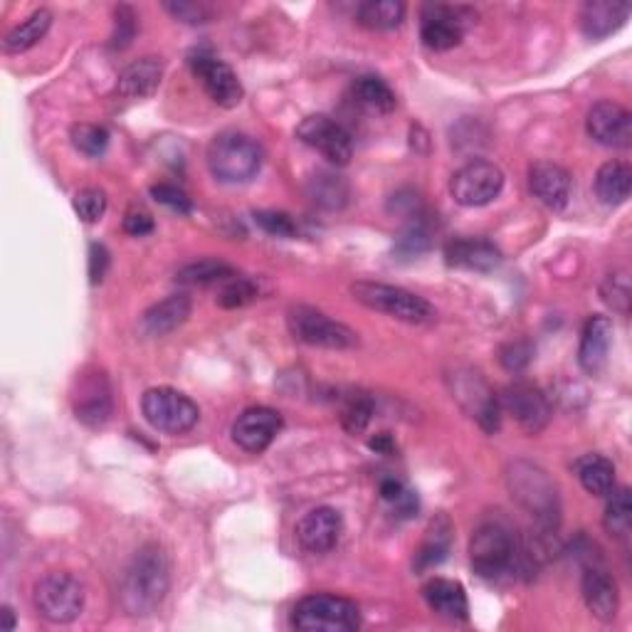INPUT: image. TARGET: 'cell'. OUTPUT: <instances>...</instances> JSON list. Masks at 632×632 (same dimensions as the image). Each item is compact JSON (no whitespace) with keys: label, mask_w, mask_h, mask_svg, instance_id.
<instances>
[{"label":"cell","mask_w":632,"mask_h":632,"mask_svg":"<svg viewBox=\"0 0 632 632\" xmlns=\"http://www.w3.org/2000/svg\"><path fill=\"white\" fill-rule=\"evenodd\" d=\"M601 297L608 307H613V312H620L623 316L630 312L632 289H630V279L625 272H613V275L605 277L603 287H601Z\"/></svg>","instance_id":"41"},{"label":"cell","mask_w":632,"mask_h":632,"mask_svg":"<svg viewBox=\"0 0 632 632\" xmlns=\"http://www.w3.org/2000/svg\"><path fill=\"white\" fill-rule=\"evenodd\" d=\"M255 299H257V287L253 285V282L245 279V277H239V275L227 277L225 282H221V285H217L215 302L221 304L223 309L247 307V304L255 302Z\"/></svg>","instance_id":"37"},{"label":"cell","mask_w":632,"mask_h":632,"mask_svg":"<svg viewBox=\"0 0 632 632\" xmlns=\"http://www.w3.org/2000/svg\"><path fill=\"white\" fill-rule=\"evenodd\" d=\"M610 346H613V322L603 314L591 316L583 326L579 348V364L585 374H601L608 361Z\"/></svg>","instance_id":"22"},{"label":"cell","mask_w":632,"mask_h":632,"mask_svg":"<svg viewBox=\"0 0 632 632\" xmlns=\"http://www.w3.org/2000/svg\"><path fill=\"white\" fill-rule=\"evenodd\" d=\"M370 450H376L380 455H394L396 452V442H394V438H390L388 432H380V435H376L374 440H370Z\"/></svg>","instance_id":"51"},{"label":"cell","mask_w":632,"mask_h":632,"mask_svg":"<svg viewBox=\"0 0 632 632\" xmlns=\"http://www.w3.org/2000/svg\"><path fill=\"white\" fill-rule=\"evenodd\" d=\"M287 324L294 339L307 346L344 351V348H354L358 344V334L354 329H348L346 324L332 319L329 314L307 307V304L292 307L287 314Z\"/></svg>","instance_id":"7"},{"label":"cell","mask_w":632,"mask_h":632,"mask_svg":"<svg viewBox=\"0 0 632 632\" xmlns=\"http://www.w3.org/2000/svg\"><path fill=\"white\" fill-rule=\"evenodd\" d=\"M163 8H166L173 18H179V20H183V23H191V26L208 23L211 16H213V10L205 3H188V0H179V3H166Z\"/></svg>","instance_id":"46"},{"label":"cell","mask_w":632,"mask_h":632,"mask_svg":"<svg viewBox=\"0 0 632 632\" xmlns=\"http://www.w3.org/2000/svg\"><path fill=\"white\" fill-rule=\"evenodd\" d=\"M470 20H475V13L462 6H425L420 26L422 45L435 52L457 48L465 38V30L470 26Z\"/></svg>","instance_id":"11"},{"label":"cell","mask_w":632,"mask_h":632,"mask_svg":"<svg viewBox=\"0 0 632 632\" xmlns=\"http://www.w3.org/2000/svg\"><path fill=\"white\" fill-rule=\"evenodd\" d=\"M351 294L364 307L394 316L406 324H430L435 319V307L418 297L416 292H408L396 285H384V282H356L351 285Z\"/></svg>","instance_id":"4"},{"label":"cell","mask_w":632,"mask_h":632,"mask_svg":"<svg viewBox=\"0 0 632 632\" xmlns=\"http://www.w3.org/2000/svg\"><path fill=\"white\" fill-rule=\"evenodd\" d=\"M632 169L623 161H608L595 173V195L603 205H623L630 198Z\"/></svg>","instance_id":"29"},{"label":"cell","mask_w":632,"mask_h":632,"mask_svg":"<svg viewBox=\"0 0 632 632\" xmlns=\"http://www.w3.org/2000/svg\"><path fill=\"white\" fill-rule=\"evenodd\" d=\"M307 193H309V198L319 205V208H326V211L344 208V205L348 203V195H351L348 193V183L342 176H336V173H324V171H319L316 176L309 179Z\"/></svg>","instance_id":"34"},{"label":"cell","mask_w":632,"mask_h":632,"mask_svg":"<svg viewBox=\"0 0 632 632\" xmlns=\"http://www.w3.org/2000/svg\"><path fill=\"white\" fill-rule=\"evenodd\" d=\"M124 233L132 237H144L154 233V217L144 208H129L124 215Z\"/></svg>","instance_id":"49"},{"label":"cell","mask_w":632,"mask_h":632,"mask_svg":"<svg viewBox=\"0 0 632 632\" xmlns=\"http://www.w3.org/2000/svg\"><path fill=\"white\" fill-rule=\"evenodd\" d=\"M169 585L171 573L166 553L156 543H149V547L139 549L132 563L126 565L122 585H119V601L129 615H154L169 593Z\"/></svg>","instance_id":"1"},{"label":"cell","mask_w":632,"mask_h":632,"mask_svg":"<svg viewBox=\"0 0 632 632\" xmlns=\"http://www.w3.org/2000/svg\"><path fill=\"white\" fill-rule=\"evenodd\" d=\"M519 559V547L509 529L501 524H482L470 539V563L477 575L495 581Z\"/></svg>","instance_id":"9"},{"label":"cell","mask_w":632,"mask_h":632,"mask_svg":"<svg viewBox=\"0 0 632 632\" xmlns=\"http://www.w3.org/2000/svg\"><path fill=\"white\" fill-rule=\"evenodd\" d=\"M342 531H344V519L339 511L332 507H316L297 521L299 547L314 555L329 553L336 543H339Z\"/></svg>","instance_id":"19"},{"label":"cell","mask_w":632,"mask_h":632,"mask_svg":"<svg viewBox=\"0 0 632 632\" xmlns=\"http://www.w3.org/2000/svg\"><path fill=\"white\" fill-rule=\"evenodd\" d=\"M452 394L457 400H460V406L479 422V428H482L485 432L495 435L499 430L501 402L495 396V390L487 386V380L479 376L477 370L457 374Z\"/></svg>","instance_id":"15"},{"label":"cell","mask_w":632,"mask_h":632,"mask_svg":"<svg viewBox=\"0 0 632 632\" xmlns=\"http://www.w3.org/2000/svg\"><path fill=\"white\" fill-rule=\"evenodd\" d=\"M452 547V524L448 517L432 519V524L425 531V539L420 543V549L416 551V559H412V569L416 571H430L435 565H440L448 559Z\"/></svg>","instance_id":"28"},{"label":"cell","mask_w":632,"mask_h":632,"mask_svg":"<svg viewBox=\"0 0 632 632\" xmlns=\"http://www.w3.org/2000/svg\"><path fill=\"white\" fill-rule=\"evenodd\" d=\"M235 269L223 263V259H198V263H191L179 269L176 282L183 287H208V285H221L227 277H233Z\"/></svg>","instance_id":"36"},{"label":"cell","mask_w":632,"mask_h":632,"mask_svg":"<svg viewBox=\"0 0 632 632\" xmlns=\"http://www.w3.org/2000/svg\"><path fill=\"white\" fill-rule=\"evenodd\" d=\"M32 603L38 613L54 625H68L78 620L84 608V585L70 573H48L35 583Z\"/></svg>","instance_id":"8"},{"label":"cell","mask_w":632,"mask_h":632,"mask_svg":"<svg viewBox=\"0 0 632 632\" xmlns=\"http://www.w3.org/2000/svg\"><path fill=\"white\" fill-rule=\"evenodd\" d=\"M72 208H74V213H78L82 223H86V225L100 223L102 215L106 213V195L100 188H82V191L74 193Z\"/></svg>","instance_id":"40"},{"label":"cell","mask_w":632,"mask_h":632,"mask_svg":"<svg viewBox=\"0 0 632 632\" xmlns=\"http://www.w3.org/2000/svg\"><path fill=\"white\" fill-rule=\"evenodd\" d=\"M358 23L370 30H394L406 18V3L400 0H366L356 10Z\"/></svg>","instance_id":"33"},{"label":"cell","mask_w":632,"mask_h":632,"mask_svg":"<svg viewBox=\"0 0 632 632\" xmlns=\"http://www.w3.org/2000/svg\"><path fill=\"white\" fill-rule=\"evenodd\" d=\"M255 223L263 227L267 235H275V237H297L299 233V227L292 221V215L282 213V211H257Z\"/></svg>","instance_id":"43"},{"label":"cell","mask_w":632,"mask_h":632,"mask_svg":"<svg viewBox=\"0 0 632 632\" xmlns=\"http://www.w3.org/2000/svg\"><path fill=\"white\" fill-rule=\"evenodd\" d=\"M529 188L533 198L547 205L549 211H563L571 201L573 179L559 163L539 161L529 169Z\"/></svg>","instance_id":"20"},{"label":"cell","mask_w":632,"mask_h":632,"mask_svg":"<svg viewBox=\"0 0 632 632\" xmlns=\"http://www.w3.org/2000/svg\"><path fill=\"white\" fill-rule=\"evenodd\" d=\"M581 593L585 608L591 610L593 618L601 620V623H613L620 610V593L613 575L601 569V565H588L583 573Z\"/></svg>","instance_id":"21"},{"label":"cell","mask_w":632,"mask_h":632,"mask_svg":"<svg viewBox=\"0 0 632 632\" xmlns=\"http://www.w3.org/2000/svg\"><path fill=\"white\" fill-rule=\"evenodd\" d=\"M351 92L354 100L374 114H390L398 104L396 92L390 90V84L380 80L378 74H361V78H356Z\"/></svg>","instance_id":"31"},{"label":"cell","mask_w":632,"mask_h":632,"mask_svg":"<svg viewBox=\"0 0 632 632\" xmlns=\"http://www.w3.org/2000/svg\"><path fill=\"white\" fill-rule=\"evenodd\" d=\"M163 80V60L161 58H141L129 64V68L119 74L116 82V96L126 102H139L159 90Z\"/></svg>","instance_id":"24"},{"label":"cell","mask_w":632,"mask_h":632,"mask_svg":"<svg viewBox=\"0 0 632 632\" xmlns=\"http://www.w3.org/2000/svg\"><path fill=\"white\" fill-rule=\"evenodd\" d=\"M141 412H144L151 428L166 435L191 432L201 420L198 406L181 390L169 386L146 390L141 398Z\"/></svg>","instance_id":"5"},{"label":"cell","mask_w":632,"mask_h":632,"mask_svg":"<svg viewBox=\"0 0 632 632\" xmlns=\"http://www.w3.org/2000/svg\"><path fill=\"white\" fill-rule=\"evenodd\" d=\"M361 625V610L334 593L304 595L292 610V628L302 632H354Z\"/></svg>","instance_id":"3"},{"label":"cell","mask_w":632,"mask_h":632,"mask_svg":"<svg viewBox=\"0 0 632 632\" xmlns=\"http://www.w3.org/2000/svg\"><path fill=\"white\" fill-rule=\"evenodd\" d=\"M380 497L384 501H388L390 507H394L400 517L410 519L412 514H418V497L416 492H410V489L400 482L396 477H386L380 479V487H378Z\"/></svg>","instance_id":"38"},{"label":"cell","mask_w":632,"mask_h":632,"mask_svg":"<svg viewBox=\"0 0 632 632\" xmlns=\"http://www.w3.org/2000/svg\"><path fill=\"white\" fill-rule=\"evenodd\" d=\"M0 615H3V630H16V615H13V610H10L8 605H3V610H0Z\"/></svg>","instance_id":"52"},{"label":"cell","mask_w":632,"mask_h":632,"mask_svg":"<svg viewBox=\"0 0 632 632\" xmlns=\"http://www.w3.org/2000/svg\"><path fill=\"white\" fill-rule=\"evenodd\" d=\"M509 487L511 497H517L537 519V527L559 529V497L547 472L519 462L509 475Z\"/></svg>","instance_id":"6"},{"label":"cell","mask_w":632,"mask_h":632,"mask_svg":"<svg viewBox=\"0 0 632 632\" xmlns=\"http://www.w3.org/2000/svg\"><path fill=\"white\" fill-rule=\"evenodd\" d=\"M422 598L435 615L452 620V623H465L470 618V603H467L462 583L450 579H430L422 585Z\"/></svg>","instance_id":"23"},{"label":"cell","mask_w":632,"mask_h":632,"mask_svg":"<svg viewBox=\"0 0 632 632\" xmlns=\"http://www.w3.org/2000/svg\"><path fill=\"white\" fill-rule=\"evenodd\" d=\"M585 129L601 146L630 149L632 144V114L618 102L603 100L593 104L585 116Z\"/></svg>","instance_id":"18"},{"label":"cell","mask_w":632,"mask_h":632,"mask_svg":"<svg viewBox=\"0 0 632 632\" xmlns=\"http://www.w3.org/2000/svg\"><path fill=\"white\" fill-rule=\"evenodd\" d=\"M70 136L74 149L90 159L102 156L109 146V132L100 124H74Z\"/></svg>","instance_id":"39"},{"label":"cell","mask_w":632,"mask_h":632,"mask_svg":"<svg viewBox=\"0 0 632 632\" xmlns=\"http://www.w3.org/2000/svg\"><path fill=\"white\" fill-rule=\"evenodd\" d=\"M603 524L610 537H615L618 541H628L632 533V499H630V489L620 487L613 489L608 495V504H605V514H603Z\"/></svg>","instance_id":"35"},{"label":"cell","mask_w":632,"mask_h":632,"mask_svg":"<svg viewBox=\"0 0 632 632\" xmlns=\"http://www.w3.org/2000/svg\"><path fill=\"white\" fill-rule=\"evenodd\" d=\"M297 136L314 151H319V154L329 163H334V166H346L354 156L351 134L326 114H312L304 119V122L297 126Z\"/></svg>","instance_id":"14"},{"label":"cell","mask_w":632,"mask_h":632,"mask_svg":"<svg viewBox=\"0 0 632 632\" xmlns=\"http://www.w3.org/2000/svg\"><path fill=\"white\" fill-rule=\"evenodd\" d=\"M151 195L161 203V205H166V208L171 211H176V213H183V215H188L193 211V203L188 198V193L181 191L179 185H171V183H159L151 188Z\"/></svg>","instance_id":"45"},{"label":"cell","mask_w":632,"mask_h":632,"mask_svg":"<svg viewBox=\"0 0 632 632\" xmlns=\"http://www.w3.org/2000/svg\"><path fill=\"white\" fill-rule=\"evenodd\" d=\"M370 418H374V400L364 394H358L346 402V408L342 412V425L346 432L361 435L368 428Z\"/></svg>","instance_id":"42"},{"label":"cell","mask_w":632,"mask_h":632,"mask_svg":"<svg viewBox=\"0 0 632 632\" xmlns=\"http://www.w3.org/2000/svg\"><path fill=\"white\" fill-rule=\"evenodd\" d=\"M136 35V16H134V10L129 8V6H122V8H116V32H114V42L112 45L114 48H126L129 42L134 40Z\"/></svg>","instance_id":"48"},{"label":"cell","mask_w":632,"mask_h":632,"mask_svg":"<svg viewBox=\"0 0 632 632\" xmlns=\"http://www.w3.org/2000/svg\"><path fill=\"white\" fill-rule=\"evenodd\" d=\"M188 62H191L193 74L203 84L205 94H208L217 106L235 109L239 102H243L245 90H243V84H239L237 74L233 72L231 64L205 50L193 52Z\"/></svg>","instance_id":"12"},{"label":"cell","mask_w":632,"mask_h":632,"mask_svg":"<svg viewBox=\"0 0 632 632\" xmlns=\"http://www.w3.org/2000/svg\"><path fill=\"white\" fill-rule=\"evenodd\" d=\"M533 358V348L527 342H511L507 346H501L499 361L507 370H524Z\"/></svg>","instance_id":"47"},{"label":"cell","mask_w":632,"mask_h":632,"mask_svg":"<svg viewBox=\"0 0 632 632\" xmlns=\"http://www.w3.org/2000/svg\"><path fill=\"white\" fill-rule=\"evenodd\" d=\"M499 402L501 408L517 420L519 428L529 435H539L551 420V406L547 394H543L539 386L527 384V380H519V384L504 388Z\"/></svg>","instance_id":"16"},{"label":"cell","mask_w":632,"mask_h":632,"mask_svg":"<svg viewBox=\"0 0 632 632\" xmlns=\"http://www.w3.org/2000/svg\"><path fill=\"white\" fill-rule=\"evenodd\" d=\"M52 26V13L48 8H40L32 13L30 18H26L23 23L16 26L13 30L8 32L6 40H3V50L8 54H18V52H26L30 48H35L38 42L48 35V30Z\"/></svg>","instance_id":"32"},{"label":"cell","mask_w":632,"mask_h":632,"mask_svg":"<svg viewBox=\"0 0 632 632\" xmlns=\"http://www.w3.org/2000/svg\"><path fill=\"white\" fill-rule=\"evenodd\" d=\"M72 406H74V416H78V420L84 422L86 428H102V425L112 418L114 410L112 386H109L104 370L100 368L82 370L78 376V384H74Z\"/></svg>","instance_id":"13"},{"label":"cell","mask_w":632,"mask_h":632,"mask_svg":"<svg viewBox=\"0 0 632 632\" xmlns=\"http://www.w3.org/2000/svg\"><path fill=\"white\" fill-rule=\"evenodd\" d=\"M109 249L100 243H92L90 245V282L92 285H100V282L106 277V269H109Z\"/></svg>","instance_id":"50"},{"label":"cell","mask_w":632,"mask_h":632,"mask_svg":"<svg viewBox=\"0 0 632 632\" xmlns=\"http://www.w3.org/2000/svg\"><path fill=\"white\" fill-rule=\"evenodd\" d=\"M504 188V173L492 161H470L450 179V195L465 208L492 203Z\"/></svg>","instance_id":"10"},{"label":"cell","mask_w":632,"mask_h":632,"mask_svg":"<svg viewBox=\"0 0 632 632\" xmlns=\"http://www.w3.org/2000/svg\"><path fill=\"white\" fill-rule=\"evenodd\" d=\"M445 257H448L450 267L472 269V272H492L501 265L499 247L489 243V239H479V237L452 239L448 249H445Z\"/></svg>","instance_id":"26"},{"label":"cell","mask_w":632,"mask_h":632,"mask_svg":"<svg viewBox=\"0 0 632 632\" xmlns=\"http://www.w3.org/2000/svg\"><path fill=\"white\" fill-rule=\"evenodd\" d=\"M573 470L588 495L608 497L615 489V467L603 455H583Z\"/></svg>","instance_id":"30"},{"label":"cell","mask_w":632,"mask_h":632,"mask_svg":"<svg viewBox=\"0 0 632 632\" xmlns=\"http://www.w3.org/2000/svg\"><path fill=\"white\" fill-rule=\"evenodd\" d=\"M428 247H430V231H428V225L422 223V217H416V221H412V225L408 227V231L400 235V239H398V253L412 257V255L425 253V249H428Z\"/></svg>","instance_id":"44"},{"label":"cell","mask_w":632,"mask_h":632,"mask_svg":"<svg viewBox=\"0 0 632 632\" xmlns=\"http://www.w3.org/2000/svg\"><path fill=\"white\" fill-rule=\"evenodd\" d=\"M282 430V416L277 410L257 406L247 408L233 422V442L249 455H263Z\"/></svg>","instance_id":"17"},{"label":"cell","mask_w":632,"mask_h":632,"mask_svg":"<svg viewBox=\"0 0 632 632\" xmlns=\"http://www.w3.org/2000/svg\"><path fill=\"white\" fill-rule=\"evenodd\" d=\"M191 316V299L185 294H171V297L161 299L154 307H149L141 316V332L146 336H166L176 332L179 326L188 322Z\"/></svg>","instance_id":"27"},{"label":"cell","mask_w":632,"mask_h":632,"mask_svg":"<svg viewBox=\"0 0 632 632\" xmlns=\"http://www.w3.org/2000/svg\"><path fill=\"white\" fill-rule=\"evenodd\" d=\"M263 149L239 132L217 134L208 146V169L221 183H247L263 169Z\"/></svg>","instance_id":"2"},{"label":"cell","mask_w":632,"mask_h":632,"mask_svg":"<svg viewBox=\"0 0 632 632\" xmlns=\"http://www.w3.org/2000/svg\"><path fill=\"white\" fill-rule=\"evenodd\" d=\"M630 3L618 0H591L581 8V30L585 38L603 40L628 23Z\"/></svg>","instance_id":"25"}]
</instances>
